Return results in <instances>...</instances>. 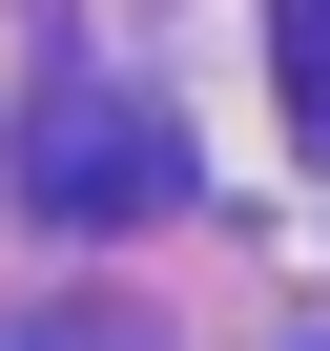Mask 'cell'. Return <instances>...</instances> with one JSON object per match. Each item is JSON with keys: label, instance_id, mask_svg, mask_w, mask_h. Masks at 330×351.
<instances>
[{"label": "cell", "instance_id": "1", "mask_svg": "<svg viewBox=\"0 0 330 351\" xmlns=\"http://www.w3.org/2000/svg\"><path fill=\"white\" fill-rule=\"evenodd\" d=\"M21 186H42V207H62V228H144V207H165V186H186V145H165V124H144V104H103V83H83V104H62V124H42V145H21Z\"/></svg>", "mask_w": 330, "mask_h": 351}, {"label": "cell", "instance_id": "2", "mask_svg": "<svg viewBox=\"0 0 330 351\" xmlns=\"http://www.w3.org/2000/svg\"><path fill=\"white\" fill-rule=\"evenodd\" d=\"M268 42H289V104L330 124V0H268Z\"/></svg>", "mask_w": 330, "mask_h": 351}]
</instances>
